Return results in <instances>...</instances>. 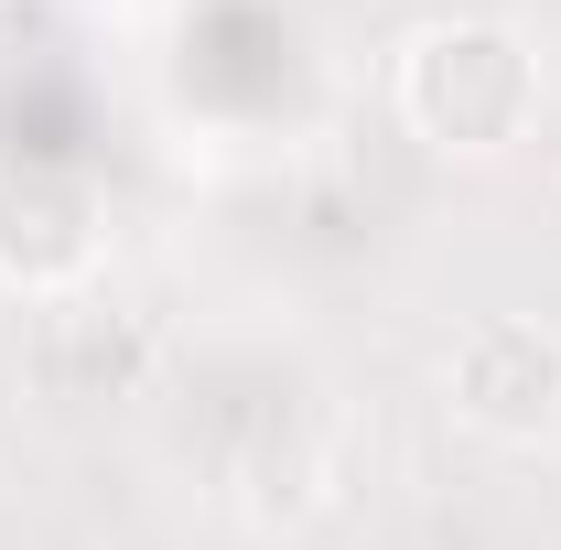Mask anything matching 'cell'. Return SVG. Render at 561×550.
Here are the masks:
<instances>
[{"label":"cell","mask_w":561,"mask_h":550,"mask_svg":"<svg viewBox=\"0 0 561 550\" xmlns=\"http://www.w3.org/2000/svg\"><path fill=\"white\" fill-rule=\"evenodd\" d=\"M389 98H400V130L443 162H507L540 140V108H551V76H540V44L507 22V11H432L400 66H389Z\"/></svg>","instance_id":"obj_1"},{"label":"cell","mask_w":561,"mask_h":550,"mask_svg":"<svg viewBox=\"0 0 561 550\" xmlns=\"http://www.w3.org/2000/svg\"><path fill=\"white\" fill-rule=\"evenodd\" d=\"M443 411L496 454H551L561 443V324L540 313H476L443 345Z\"/></svg>","instance_id":"obj_2"},{"label":"cell","mask_w":561,"mask_h":550,"mask_svg":"<svg viewBox=\"0 0 561 550\" xmlns=\"http://www.w3.org/2000/svg\"><path fill=\"white\" fill-rule=\"evenodd\" d=\"M108 260V206L87 173L55 162H11L0 173V291L22 302H76Z\"/></svg>","instance_id":"obj_3"},{"label":"cell","mask_w":561,"mask_h":550,"mask_svg":"<svg viewBox=\"0 0 561 550\" xmlns=\"http://www.w3.org/2000/svg\"><path fill=\"white\" fill-rule=\"evenodd\" d=\"M324 507H335V443H324V432H271V443L238 454V518H249L260 540L313 529Z\"/></svg>","instance_id":"obj_4"}]
</instances>
